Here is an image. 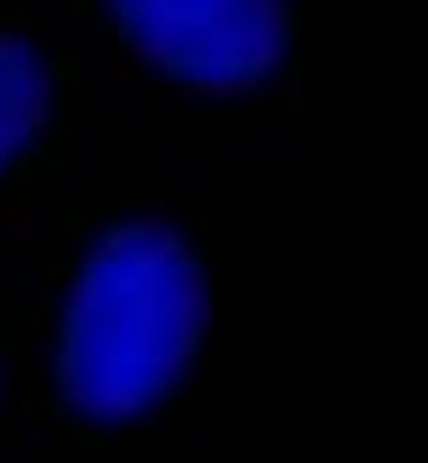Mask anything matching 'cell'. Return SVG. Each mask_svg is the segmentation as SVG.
Segmentation results:
<instances>
[{
	"mask_svg": "<svg viewBox=\"0 0 428 463\" xmlns=\"http://www.w3.org/2000/svg\"><path fill=\"white\" fill-rule=\"evenodd\" d=\"M46 69L23 41H0V166L46 120Z\"/></svg>",
	"mask_w": 428,
	"mask_h": 463,
	"instance_id": "cell-3",
	"label": "cell"
},
{
	"mask_svg": "<svg viewBox=\"0 0 428 463\" xmlns=\"http://www.w3.org/2000/svg\"><path fill=\"white\" fill-rule=\"evenodd\" d=\"M149 63L194 86H252L285 52L280 0H109Z\"/></svg>",
	"mask_w": 428,
	"mask_h": 463,
	"instance_id": "cell-2",
	"label": "cell"
},
{
	"mask_svg": "<svg viewBox=\"0 0 428 463\" xmlns=\"http://www.w3.org/2000/svg\"><path fill=\"white\" fill-rule=\"evenodd\" d=\"M206 326V280L160 223H126L86 258L63 309V389L86 418H137L183 378Z\"/></svg>",
	"mask_w": 428,
	"mask_h": 463,
	"instance_id": "cell-1",
	"label": "cell"
}]
</instances>
